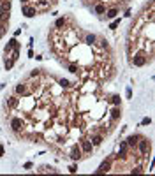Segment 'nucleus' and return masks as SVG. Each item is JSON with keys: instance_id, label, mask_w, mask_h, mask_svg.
I'll return each mask as SVG.
<instances>
[{"instance_id": "1", "label": "nucleus", "mask_w": 155, "mask_h": 176, "mask_svg": "<svg viewBox=\"0 0 155 176\" xmlns=\"http://www.w3.org/2000/svg\"><path fill=\"white\" fill-rule=\"evenodd\" d=\"M146 63H148V55H146L145 51H138V53L134 55V58H132V65L143 67V65H146Z\"/></svg>"}, {"instance_id": "2", "label": "nucleus", "mask_w": 155, "mask_h": 176, "mask_svg": "<svg viewBox=\"0 0 155 176\" xmlns=\"http://www.w3.org/2000/svg\"><path fill=\"white\" fill-rule=\"evenodd\" d=\"M141 141H138V148H139V153L141 155H148V152H150V141L146 139V138H139Z\"/></svg>"}, {"instance_id": "3", "label": "nucleus", "mask_w": 155, "mask_h": 176, "mask_svg": "<svg viewBox=\"0 0 155 176\" xmlns=\"http://www.w3.org/2000/svg\"><path fill=\"white\" fill-rule=\"evenodd\" d=\"M21 12L26 16V18H34L35 14H37V9L34 7V5H28V4H23V7H21Z\"/></svg>"}, {"instance_id": "4", "label": "nucleus", "mask_w": 155, "mask_h": 176, "mask_svg": "<svg viewBox=\"0 0 155 176\" xmlns=\"http://www.w3.org/2000/svg\"><path fill=\"white\" fill-rule=\"evenodd\" d=\"M79 145H81V152H83V153H90V152L94 150V145H92V141L81 139V141H79Z\"/></svg>"}, {"instance_id": "5", "label": "nucleus", "mask_w": 155, "mask_h": 176, "mask_svg": "<svg viewBox=\"0 0 155 176\" xmlns=\"http://www.w3.org/2000/svg\"><path fill=\"white\" fill-rule=\"evenodd\" d=\"M81 153H83V152H81V148H79L78 145H74V146H72V150H71V153H69V157H71L72 160H79V159H81Z\"/></svg>"}, {"instance_id": "6", "label": "nucleus", "mask_w": 155, "mask_h": 176, "mask_svg": "<svg viewBox=\"0 0 155 176\" xmlns=\"http://www.w3.org/2000/svg\"><path fill=\"white\" fill-rule=\"evenodd\" d=\"M16 93H18V95H21V97H28V95H30V92L26 90V85H25V83L16 85Z\"/></svg>"}, {"instance_id": "7", "label": "nucleus", "mask_w": 155, "mask_h": 176, "mask_svg": "<svg viewBox=\"0 0 155 176\" xmlns=\"http://www.w3.org/2000/svg\"><path fill=\"white\" fill-rule=\"evenodd\" d=\"M56 138H58V134H56V132H55V129H51V127L44 132V139H46V141H53V139L56 141Z\"/></svg>"}, {"instance_id": "8", "label": "nucleus", "mask_w": 155, "mask_h": 176, "mask_svg": "<svg viewBox=\"0 0 155 176\" xmlns=\"http://www.w3.org/2000/svg\"><path fill=\"white\" fill-rule=\"evenodd\" d=\"M109 169H111V160H104V162L99 166V169H97L95 173H97V175H101V173H108Z\"/></svg>"}, {"instance_id": "9", "label": "nucleus", "mask_w": 155, "mask_h": 176, "mask_svg": "<svg viewBox=\"0 0 155 176\" xmlns=\"http://www.w3.org/2000/svg\"><path fill=\"white\" fill-rule=\"evenodd\" d=\"M11 127H12V130H14V132H18V130H21L23 122H21L19 118H12V120H11Z\"/></svg>"}, {"instance_id": "10", "label": "nucleus", "mask_w": 155, "mask_h": 176, "mask_svg": "<svg viewBox=\"0 0 155 176\" xmlns=\"http://www.w3.org/2000/svg\"><path fill=\"white\" fill-rule=\"evenodd\" d=\"M127 150H129L127 141H122V143H120V152H118V157H125V155H127Z\"/></svg>"}, {"instance_id": "11", "label": "nucleus", "mask_w": 155, "mask_h": 176, "mask_svg": "<svg viewBox=\"0 0 155 176\" xmlns=\"http://www.w3.org/2000/svg\"><path fill=\"white\" fill-rule=\"evenodd\" d=\"M141 136H129L127 138V145H129V148H134L136 145H138V139H139Z\"/></svg>"}, {"instance_id": "12", "label": "nucleus", "mask_w": 155, "mask_h": 176, "mask_svg": "<svg viewBox=\"0 0 155 176\" xmlns=\"http://www.w3.org/2000/svg\"><path fill=\"white\" fill-rule=\"evenodd\" d=\"M18 104H19L18 97H9V99H7V106H9V108H18Z\"/></svg>"}, {"instance_id": "13", "label": "nucleus", "mask_w": 155, "mask_h": 176, "mask_svg": "<svg viewBox=\"0 0 155 176\" xmlns=\"http://www.w3.org/2000/svg\"><path fill=\"white\" fill-rule=\"evenodd\" d=\"M122 116V109L120 108H115L113 111H111V120H118Z\"/></svg>"}, {"instance_id": "14", "label": "nucleus", "mask_w": 155, "mask_h": 176, "mask_svg": "<svg viewBox=\"0 0 155 176\" xmlns=\"http://www.w3.org/2000/svg\"><path fill=\"white\" fill-rule=\"evenodd\" d=\"M58 86L60 88H71V83H69V79H58Z\"/></svg>"}, {"instance_id": "15", "label": "nucleus", "mask_w": 155, "mask_h": 176, "mask_svg": "<svg viewBox=\"0 0 155 176\" xmlns=\"http://www.w3.org/2000/svg\"><path fill=\"white\" fill-rule=\"evenodd\" d=\"M95 12H97V14H104V12H106V5H104V4H97V5H95Z\"/></svg>"}, {"instance_id": "16", "label": "nucleus", "mask_w": 155, "mask_h": 176, "mask_svg": "<svg viewBox=\"0 0 155 176\" xmlns=\"http://www.w3.org/2000/svg\"><path fill=\"white\" fill-rule=\"evenodd\" d=\"M4 63H5V69L9 71V69H12V65H14V60H12L11 56H5V62H4Z\"/></svg>"}, {"instance_id": "17", "label": "nucleus", "mask_w": 155, "mask_h": 176, "mask_svg": "<svg viewBox=\"0 0 155 176\" xmlns=\"http://www.w3.org/2000/svg\"><path fill=\"white\" fill-rule=\"evenodd\" d=\"M65 21H67L65 18H58V19L55 21V26H56V28H62V26H65Z\"/></svg>"}, {"instance_id": "18", "label": "nucleus", "mask_w": 155, "mask_h": 176, "mask_svg": "<svg viewBox=\"0 0 155 176\" xmlns=\"http://www.w3.org/2000/svg\"><path fill=\"white\" fill-rule=\"evenodd\" d=\"M101 143H102V136H94V138H92V145H94V146H99Z\"/></svg>"}, {"instance_id": "19", "label": "nucleus", "mask_w": 155, "mask_h": 176, "mask_svg": "<svg viewBox=\"0 0 155 176\" xmlns=\"http://www.w3.org/2000/svg\"><path fill=\"white\" fill-rule=\"evenodd\" d=\"M95 41H97V37H95V35H92V33H88V35H86V44H95Z\"/></svg>"}, {"instance_id": "20", "label": "nucleus", "mask_w": 155, "mask_h": 176, "mask_svg": "<svg viewBox=\"0 0 155 176\" xmlns=\"http://www.w3.org/2000/svg\"><path fill=\"white\" fill-rule=\"evenodd\" d=\"M7 44H9V46H11V48H19V42H18V41H16V37H12V39H11V41H9V42H7Z\"/></svg>"}, {"instance_id": "21", "label": "nucleus", "mask_w": 155, "mask_h": 176, "mask_svg": "<svg viewBox=\"0 0 155 176\" xmlns=\"http://www.w3.org/2000/svg\"><path fill=\"white\" fill-rule=\"evenodd\" d=\"M116 14H118V9H109V11H108V14H106V16H108V18H115V16H116Z\"/></svg>"}, {"instance_id": "22", "label": "nucleus", "mask_w": 155, "mask_h": 176, "mask_svg": "<svg viewBox=\"0 0 155 176\" xmlns=\"http://www.w3.org/2000/svg\"><path fill=\"white\" fill-rule=\"evenodd\" d=\"M111 102H113L115 106H120V102H122V100H120V95H113V97H111Z\"/></svg>"}, {"instance_id": "23", "label": "nucleus", "mask_w": 155, "mask_h": 176, "mask_svg": "<svg viewBox=\"0 0 155 176\" xmlns=\"http://www.w3.org/2000/svg\"><path fill=\"white\" fill-rule=\"evenodd\" d=\"M99 42H101V48H104V49H109V42H108L106 39H101Z\"/></svg>"}, {"instance_id": "24", "label": "nucleus", "mask_w": 155, "mask_h": 176, "mask_svg": "<svg viewBox=\"0 0 155 176\" xmlns=\"http://www.w3.org/2000/svg\"><path fill=\"white\" fill-rule=\"evenodd\" d=\"M118 25H120V19H116V21H113V23L109 25V28H111V30H115V28H116Z\"/></svg>"}, {"instance_id": "25", "label": "nucleus", "mask_w": 155, "mask_h": 176, "mask_svg": "<svg viewBox=\"0 0 155 176\" xmlns=\"http://www.w3.org/2000/svg\"><path fill=\"white\" fill-rule=\"evenodd\" d=\"M39 74H41V72H39V69H34V71L30 72V78H37Z\"/></svg>"}, {"instance_id": "26", "label": "nucleus", "mask_w": 155, "mask_h": 176, "mask_svg": "<svg viewBox=\"0 0 155 176\" xmlns=\"http://www.w3.org/2000/svg\"><path fill=\"white\" fill-rule=\"evenodd\" d=\"M69 71H71V72H72V74H78V72H79V71H78V67H76V65H71V67H69Z\"/></svg>"}, {"instance_id": "27", "label": "nucleus", "mask_w": 155, "mask_h": 176, "mask_svg": "<svg viewBox=\"0 0 155 176\" xmlns=\"http://www.w3.org/2000/svg\"><path fill=\"white\" fill-rule=\"evenodd\" d=\"M150 122H152V120H150V118H143V122H141V123H143V125H148V123H150Z\"/></svg>"}, {"instance_id": "28", "label": "nucleus", "mask_w": 155, "mask_h": 176, "mask_svg": "<svg viewBox=\"0 0 155 176\" xmlns=\"http://www.w3.org/2000/svg\"><path fill=\"white\" fill-rule=\"evenodd\" d=\"M69 171H71V173H76V171H78V166H71Z\"/></svg>"}, {"instance_id": "29", "label": "nucleus", "mask_w": 155, "mask_h": 176, "mask_svg": "<svg viewBox=\"0 0 155 176\" xmlns=\"http://www.w3.org/2000/svg\"><path fill=\"white\" fill-rule=\"evenodd\" d=\"M23 167H25V169H32V162H26V164H25Z\"/></svg>"}, {"instance_id": "30", "label": "nucleus", "mask_w": 155, "mask_h": 176, "mask_svg": "<svg viewBox=\"0 0 155 176\" xmlns=\"http://www.w3.org/2000/svg\"><path fill=\"white\" fill-rule=\"evenodd\" d=\"M132 173H143V167H136V169H132Z\"/></svg>"}, {"instance_id": "31", "label": "nucleus", "mask_w": 155, "mask_h": 176, "mask_svg": "<svg viewBox=\"0 0 155 176\" xmlns=\"http://www.w3.org/2000/svg\"><path fill=\"white\" fill-rule=\"evenodd\" d=\"M2 157H4V148L0 146V159H2Z\"/></svg>"}, {"instance_id": "32", "label": "nucleus", "mask_w": 155, "mask_h": 176, "mask_svg": "<svg viewBox=\"0 0 155 176\" xmlns=\"http://www.w3.org/2000/svg\"><path fill=\"white\" fill-rule=\"evenodd\" d=\"M19 2H21V4H26V2H28V0H19Z\"/></svg>"}, {"instance_id": "33", "label": "nucleus", "mask_w": 155, "mask_h": 176, "mask_svg": "<svg viewBox=\"0 0 155 176\" xmlns=\"http://www.w3.org/2000/svg\"><path fill=\"white\" fill-rule=\"evenodd\" d=\"M0 37H2V35H0Z\"/></svg>"}]
</instances>
